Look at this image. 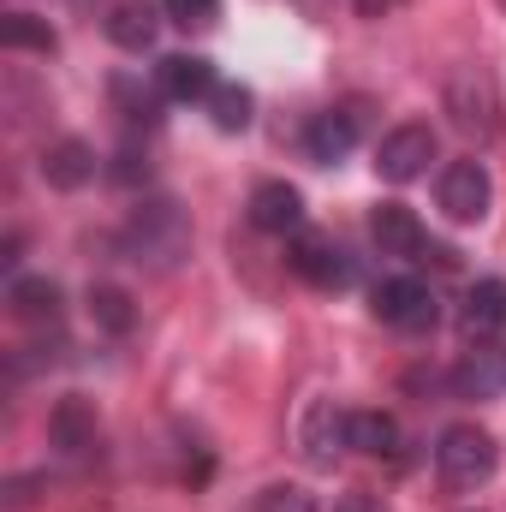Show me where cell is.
Returning a JSON list of instances; mask_svg holds the SVG:
<instances>
[{
	"label": "cell",
	"instance_id": "cell-25",
	"mask_svg": "<svg viewBox=\"0 0 506 512\" xmlns=\"http://www.w3.org/2000/svg\"><path fill=\"white\" fill-rule=\"evenodd\" d=\"M114 96H120V108H126L131 126H155V102H149V96H137V84H131V78H114Z\"/></svg>",
	"mask_w": 506,
	"mask_h": 512
},
{
	"label": "cell",
	"instance_id": "cell-4",
	"mask_svg": "<svg viewBox=\"0 0 506 512\" xmlns=\"http://www.w3.org/2000/svg\"><path fill=\"white\" fill-rule=\"evenodd\" d=\"M447 114H453V126L471 131V137H495V114H501V102H495V78L483 72V66H459L453 78H447Z\"/></svg>",
	"mask_w": 506,
	"mask_h": 512
},
{
	"label": "cell",
	"instance_id": "cell-10",
	"mask_svg": "<svg viewBox=\"0 0 506 512\" xmlns=\"http://www.w3.org/2000/svg\"><path fill=\"white\" fill-rule=\"evenodd\" d=\"M96 405L84 399V393H66L54 411H48V441L66 453V459H90L96 453Z\"/></svg>",
	"mask_w": 506,
	"mask_h": 512
},
{
	"label": "cell",
	"instance_id": "cell-21",
	"mask_svg": "<svg viewBox=\"0 0 506 512\" xmlns=\"http://www.w3.org/2000/svg\"><path fill=\"white\" fill-rule=\"evenodd\" d=\"M0 42L6 48H36V54H54V24L48 18H36V12H6V24H0Z\"/></svg>",
	"mask_w": 506,
	"mask_h": 512
},
{
	"label": "cell",
	"instance_id": "cell-19",
	"mask_svg": "<svg viewBox=\"0 0 506 512\" xmlns=\"http://www.w3.org/2000/svg\"><path fill=\"white\" fill-rule=\"evenodd\" d=\"M108 36H114L126 54H143V48L155 42V12H149L143 0H126V6H114V12H108Z\"/></svg>",
	"mask_w": 506,
	"mask_h": 512
},
{
	"label": "cell",
	"instance_id": "cell-6",
	"mask_svg": "<svg viewBox=\"0 0 506 512\" xmlns=\"http://www.w3.org/2000/svg\"><path fill=\"white\" fill-rule=\"evenodd\" d=\"M441 215L447 221H459V227H477L483 215H489V197H495V185H489V167L483 161H453L447 173H441Z\"/></svg>",
	"mask_w": 506,
	"mask_h": 512
},
{
	"label": "cell",
	"instance_id": "cell-20",
	"mask_svg": "<svg viewBox=\"0 0 506 512\" xmlns=\"http://www.w3.org/2000/svg\"><path fill=\"white\" fill-rule=\"evenodd\" d=\"M90 322L108 328V334H131V328H137L131 292H120V286H96V292H90Z\"/></svg>",
	"mask_w": 506,
	"mask_h": 512
},
{
	"label": "cell",
	"instance_id": "cell-5",
	"mask_svg": "<svg viewBox=\"0 0 506 512\" xmlns=\"http://www.w3.org/2000/svg\"><path fill=\"white\" fill-rule=\"evenodd\" d=\"M429 161H435V126H423V120L393 126L387 137H381V149H376V173L387 179V185H411V179H423Z\"/></svg>",
	"mask_w": 506,
	"mask_h": 512
},
{
	"label": "cell",
	"instance_id": "cell-26",
	"mask_svg": "<svg viewBox=\"0 0 506 512\" xmlns=\"http://www.w3.org/2000/svg\"><path fill=\"white\" fill-rule=\"evenodd\" d=\"M334 512H387V501L370 495V489H346V495L334 501Z\"/></svg>",
	"mask_w": 506,
	"mask_h": 512
},
{
	"label": "cell",
	"instance_id": "cell-9",
	"mask_svg": "<svg viewBox=\"0 0 506 512\" xmlns=\"http://www.w3.org/2000/svg\"><path fill=\"white\" fill-rule=\"evenodd\" d=\"M453 393L459 399H501L506 393V340H483L459 358L453 370Z\"/></svg>",
	"mask_w": 506,
	"mask_h": 512
},
{
	"label": "cell",
	"instance_id": "cell-24",
	"mask_svg": "<svg viewBox=\"0 0 506 512\" xmlns=\"http://www.w3.org/2000/svg\"><path fill=\"white\" fill-rule=\"evenodd\" d=\"M167 18L185 24V30H209L221 18V0H167Z\"/></svg>",
	"mask_w": 506,
	"mask_h": 512
},
{
	"label": "cell",
	"instance_id": "cell-27",
	"mask_svg": "<svg viewBox=\"0 0 506 512\" xmlns=\"http://www.w3.org/2000/svg\"><path fill=\"white\" fill-rule=\"evenodd\" d=\"M352 6H358V18H393L405 0H352Z\"/></svg>",
	"mask_w": 506,
	"mask_h": 512
},
{
	"label": "cell",
	"instance_id": "cell-14",
	"mask_svg": "<svg viewBox=\"0 0 506 512\" xmlns=\"http://www.w3.org/2000/svg\"><path fill=\"white\" fill-rule=\"evenodd\" d=\"M155 84L167 102H197V96H215V66L203 54H167L155 66Z\"/></svg>",
	"mask_w": 506,
	"mask_h": 512
},
{
	"label": "cell",
	"instance_id": "cell-16",
	"mask_svg": "<svg viewBox=\"0 0 506 512\" xmlns=\"http://www.w3.org/2000/svg\"><path fill=\"white\" fill-rule=\"evenodd\" d=\"M352 143H358V114H346V108L316 114L310 131H304V149H310V161H322V167L346 161V155H352Z\"/></svg>",
	"mask_w": 506,
	"mask_h": 512
},
{
	"label": "cell",
	"instance_id": "cell-2",
	"mask_svg": "<svg viewBox=\"0 0 506 512\" xmlns=\"http://www.w3.org/2000/svg\"><path fill=\"white\" fill-rule=\"evenodd\" d=\"M435 471L447 489H483L495 477V435L477 423H453L435 441Z\"/></svg>",
	"mask_w": 506,
	"mask_h": 512
},
{
	"label": "cell",
	"instance_id": "cell-3",
	"mask_svg": "<svg viewBox=\"0 0 506 512\" xmlns=\"http://www.w3.org/2000/svg\"><path fill=\"white\" fill-rule=\"evenodd\" d=\"M370 310H376L387 328H399V334H429V328L441 322V304H435V292H429L423 280H411V274H399V280H381L376 298H370Z\"/></svg>",
	"mask_w": 506,
	"mask_h": 512
},
{
	"label": "cell",
	"instance_id": "cell-23",
	"mask_svg": "<svg viewBox=\"0 0 506 512\" xmlns=\"http://www.w3.org/2000/svg\"><path fill=\"white\" fill-rule=\"evenodd\" d=\"M256 512H316V501H310V489H298V483H274V489L256 495Z\"/></svg>",
	"mask_w": 506,
	"mask_h": 512
},
{
	"label": "cell",
	"instance_id": "cell-17",
	"mask_svg": "<svg viewBox=\"0 0 506 512\" xmlns=\"http://www.w3.org/2000/svg\"><path fill=\"white\" fill-rule=\"evenodd\" d=\"M6 304H12L18 322H54L60 316V286L42 280V274H18L12 292H6Z\"/></svg>",
	"mask_w": 506,
	"mask_h": 512
},
{
	"label": "cell",
	"instance_id": "cell-12",
	"mask_svg": "<svg viewBox=\"0 0 506 512\" xmlns=\"http://www.w3.org/2000/svg\"><path fill=\"white\" fill-rule=\"evenodd\" d=\"M459 328H465V340H471V346L501 340V334H506V280H477V286L465 292Z\"/></svg>",
	"mask_w": 506,
	"mask_h": 512
},
{
	"label": "cell",
	"instance_id": "cell-18",
	"mask_svg": "<svg viewBox=\"0 0 506 512\" xmlns=\"http://www.w3.org/2000/svg\"><path fill=\"white\" fill-rule=\"evenodd\" d=\"M346 441L358 447V453H399V423L387 417V411H352L346 417Z\"/></svg>",
	"mask_w": 506,
	"mask_h": 512
},
{
	"label": "cell",
	"instance_id": "cell-8",
	"mask_svg": "<svg viewBox=\"0 0 506 512\" xmlns=\"http://www.w3.org/2000/svg\"><path fill=\"white\" fill-rule=\"evenodd\" d=\"M346 417H352V411H340L334 399H310V405H304V417H298V447H304L310 465H334L340 447H352V441H346Z\"/></svg>",
	"mask_w": 506,
	"mask_h": 512
},
{
	"label": "cell",
	"instance_id": "cell-22",
	"mask_svg": "<svg viewBox=\"0 0 506 512\" xmlns=\"http://www.w3.org/2000/svg\"><path fill=\"white\" fill-rule=\"evenodd\" d=\"M251 108H256V96L245 90V84H221V90L209 96V114H215L221 131H245L251 126Z\"/></svg>",
	"mask_w": 506,
	"mask_h": 512
},
{
	"label": "cell",
	"instance_id": "cell-11",
	"mask_svg": "<svg viewBox=\"0 0 506 512\" xmlns=\"http://www.w3.org/2000/svg\"><path fill=\"white\" fill-rule=\"evenodd\" d=\"M370 239L381 245V256H405V262H423V251H429L423 221H417L405 203H376V215H370Z\"/></svg>",
	"mask_w": 506,
	"mask_h": 512
},
{
	"label": "cell",
	"instance_id": "cell-13",
	"mask_svg": "<svg viewBox=\"0 0 506 512\" xmlns=\"http://www.w3.org/2000/svg\"><path fill=\"white\" fill-rule=\"evenodd\" d=\"M251 227L256 233H298L304 227V197L286 179H268L251 191Z\"/></svg>",
	"mask_w": 506,
	"mask_h": 512
},
{
	"label": "cell",
	"instance_id": "cell-28",
	"mask_svg": "<svg viewBox=\"0 0 506 512\" xmlns=\"http://www.w3.org/2000/svg\"><path fill=\"white\" fill-rule=\"evenodd\" d=\"M501 6H506V0H501Z\"/></svg>",
	"mask_w": 506,
	"mask_h": 512
},
{
	"label": "cell",
	"instance_id": "cell-1",
	"mask_svg": "<svg viewBox=\"0 0 506 512\" xmlns=\"http://www.w3.org/2000/svg\"><path fill=\"white\" fill-rule=\"evenodd\" d=\"M126 251L137 256V262H149L155 274L179 268V262L191 256V221H185V209H179L173 197L137 203L131 221H126Z\"/></svg>",
	"mask_w": 506,
	"mask_h": 512
},
{
	"label": "cell",
	"instance_id": "cell-15",
	"mask_svg": "<svg viewBox=\"0 0 506 512\" xmlns=\"http://www.w3.org/2000/svg\"><path fill=\"white\" fill-rule=\"evenodd\" d=\"M42 179H48L54 191H78V185H90V179H96V149H90L84 137H60V143H48V149H42Z\"/></svg>",
	"mask_w": 506,
	"mask_h": 512
},
{
	"label": "cell",
	"instance_id": "cell-7",
	"mask_svg": "<svg viewBox=\"0 0 506 512\" xmlns=\"http://www.w3.org/2000/svg\"><path fill=\"white\" fill-rule=\"evenodd\" d=\"M286 262H292V274H298V280H310L316 292H340V286H352V280H358L352 256L340 251L334 239H322V233H298Z\"/></svg>",
	"mask_w": 506,
	"mask_h": 512
}]
</instances>
